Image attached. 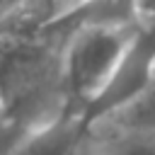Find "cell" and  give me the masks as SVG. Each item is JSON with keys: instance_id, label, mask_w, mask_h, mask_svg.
<instances>
[{"instance_id": "cell-1", "label": "cell", "mask_w": 155, "mask_h": 155, "mask_svg": "<svg viewBox=\"0 0 155 155\" xmlns=\"http://www.w3.org/2000/svg\"><path fill=\"white\" fill-rule=\"evenodd\" d=\"M65 31L61 51V75L65 97L80 102V114L90 109L116 78L126 61L140 24L133 27H102L82 24ZM78 114V116H80Z\"/></svg>"}, {"instance_id": "cell-2", "label": "cell", "mask_w": 155, "mask_h": 155, "mask_svg": "<svg viewBox=\"0 0 155 155\" xmlns=\"http://www.w3.org/2000/svg\"><path fill=\"white\" fill-rule=\"evenodd\" d=\"M90 0H12L0 15V41L31 39L75 17Z\"/></svg>"}, {"instance_id": "cell-3", "label": "cell", "mask_w": 155, "mask_h": 155, "mask_svg": "<svg viewBox=\"0 0 155 155\" xmlns=\"http://www.w3.org/2000/svg\"><path fill=\"white\" fill-rule=\"evenodd\" d=\"M80 136L82 131H80L78 116H70V119L58 116L44 124L39 131H34V136L24 145V155H70Z\"/></svg>"}, {"instance_id": "cell-4", "label": "cell", "mask_w": 155, "mask_h": 155, "mask_svg": "<svg viewBox=\"0 0 155 155\" xmlns=\"http://www.w3.org/2000/svg\"><path fill=\"white\" fill-rule=\"evenodd\" d=\"M107 121L131 128L136 136H155V73H153L150 82L124 107L111 111L107 116Z\"/></svg>"}, {"instance_id": "cell-5", "label": "cell", "mask_w": 155, "mask_h": 155, "mask_svg": "<svg viewBox=\"0 0 155 155\" xmlns=\"http://www.w3.org/2000/svg\"><path fill=\"white\" fill-rule=\"evenodd\" d=\"M116 155H155V138L150 136H136L131 140H126Z\"/></svg>"}, {"instance_id": "cell-6", "label": "cell", "mask_w": 155, "mask_h": 155, "mask_svg": "<svg viewBox=\"0 0 155 155\" xmlns=\"http://www.w3.org/2000/svg\"><path fill=\"white\" fill-rule=\"evenodd\" d=\"M153 73H155V56H153Z\"/></svg>"}]
</instances>
